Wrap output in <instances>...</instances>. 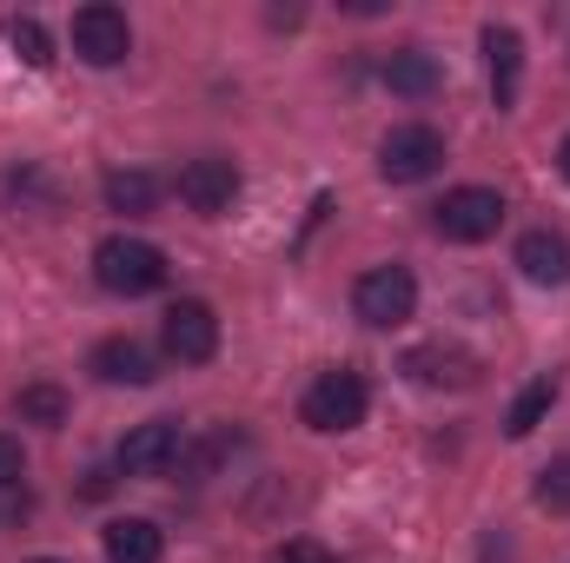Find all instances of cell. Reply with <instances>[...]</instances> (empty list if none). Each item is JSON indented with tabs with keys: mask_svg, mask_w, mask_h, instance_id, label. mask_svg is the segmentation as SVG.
Here are the masks:
<instances>
[{
	"mask_svg": "<svg viewBox=\"0 0 570 563\" xmlns=\"http://www.w3.org/2000/svg\"><path fill=\"white\" fill-rule=\"evenodd\" d=\"M444 166V140H438V127H392L385 140H379V172L392 179V186H419Z\"/></svg>",
	"mask_w": 570,
	"mask_h": 563,
	"instance_id": "cell-6",
	"label": "cell"
},
{
	"mask_svg": "<svg viewBox=\"0 0 570 563\" xmlns=\"http://www.w3.org/2000/svg\"><path fill=\"white\" fill-rule=\"evenodd\" d=\"M179 199H186L199 219L233 213V199H239V166H233V159H186V166H179Z\"/></svg>",
	"mask_w": 570,
	"mask_h": 563,
	"instance_id": "cell-9",
	"label": "cell"
},
{
	"mask_svg": "<svg viewBox=\"0 0 570 563\" xmlns=\"http://www.w3.org/2000/svg\"><path fill=\"white\" fill-rule=\"evenodd\" d=\"M538 504H544L551 517L570 511V457H551V464L538 471Z\"/></svg>",
	"mask_w": 570,
	"mask_h": 563,
	"instance_id": "cell-19",
	"label": "cell"
},
{
	"mask_svg": "<svg viewBox=\"0 0 570 563\" xmlns=\"http://www.w3.org/2000/svg\"><path fill=\"white\" fill-rule=\"evenodd\" d=\"M372 412V392H365V378L358 372H325V378H312V392H305V405H298V418L312 424V431H358Z\"/></svg>",
	"mask_w": 570,
	"mask_h": 563,
	"instance_id": "cell-3",
	"label": "cell"
},
{
	"mask_svg": "<svg viewBox=\"0 0 570 563\" xmlns=\"http://www.w3.org/2000/svg\"><path fill=\"white\" fill-rule=\"evenodd\" d=\"M94 378L100 385H153L159 372H153V352L140 338H100L94 345Z\"/></svg>",
	"mask_w": 570,
	"mask_h": 563,
	"instance_id": "cell-12",
	"label": "cell"
},
{
	"mask_svg": "<svg viewBox=\"0 0 570 563\" xmlns=\"http://www.w3.org/2000/svg\"><path fill=\"white\" fill-rule=\"evenodd\" d=\"M558 166H564V179H570V134H564V146H558Z\"/></svg>",
	"mask_w": 570,
	"mask_h": 563,
	"instance_id": "cell-23",
	"label": "cell"
},
{
	"mask_svg": "<svg viewBox=\"0 0 570 563\" xmlns=\"http://www.w3.org/2000/svg\"><path fill=\"white\" fill-rule=\"evenodd\" d=\"M27 563H60V557H27Z\"/></svg>",
	"mask_w": 570,
	"mask_h": 563,
	"instance_id": "cell-24",
	"label": "cell"
},
{
	"mask_svg": "<svg viewBox=\"0 0 570 563\" xmlns=\"http://www.w3.org/2000/svg\"><path fill=\"white\" fill-rule=\"evenodd\" d=\"M399 372L412 385H425V392H464V385H478V358L464 345H412Z\"/></svg>",
	"mask_w": 570,
	"mask_h": 563,
	"instance_id": "cell-10",
	"label": "cell"
},
{
	"mask_svg": "<svg viewBox=\"0 0 570 563\" xmlns=\"http://www.w3.org/2000/svg\"><path fill=\"white\" fill-rule=\"evenodd\" d=\"M484 53H491V93H498V113H504V107H518V80H524L518 27H484Z\"/></svg>",
	"mask_w": 570,
	"mask_h": 563,
	"instance_id": "cell-13",
	"label": "cell"
},
{
	"mask_svg": "<svg viewBox=\"0 0 570 563\" xmlns=\"http://www.w3.org/2000/svg\"><path fill=\"white\" fill-rule=\"evenodd\" d=\"M73 53H80L87 67H120V60L134 53V27H127V13L107 7V0L80 7V13H73Z\"/></svg>",
	"mask_w": 570,
	"mask_h": 563,
	"instance_id": "cell-7",
	"label": "cell"
},
{
	"mask_svg": "<svg viewBox=\"0 0 570 563\" xmlns=\"http://www.w3.org/2000/svg\"><path fill=\"white\" fill-rule=\"evenodd\" d=\"M518 273L531 285H564L570 279V239L551 233V226L524 233V239H518Z\"/></svg>",
	"mask_w": 570,
	"mask_h": 563,
	"instance_id": "cell-11",
	"label": "cell"
},
{
	"mask_svg": "<svg viewBox=\"0 0 570 563\" xmlns=\"http://www.w3.org/2000/svg\"><path fill=\"white\" fill-rule=\"evenodd\" d=\"M352 312L372 325V332H399L412 312H419V279L405 266H372L365 279L352 285Z\"/></svg>",
	"mask_w": 570,
	"mask_h": 563,
	"instance_id": "cell-2",
	"label": "cell"
},
{
	"mask_svg": "<svg viewBox=\"0 0 570 563\" xmlns=\"http://www.w3.org/2000/svg\"><path fill=\"white\" fill-rule=\"evenodd\" d=\"M179 451H186V431H179V424L146 418V424H134V431L120 437L114 471H120V477H166V471L179 464Z\"/></svg>",
	"mask_w": 570,
	"mask_h": 563,
	"instance_id": "cell-5",
	"label": "cell"
},
{
	"mask_svg": "<svg viewBox=\"0 0 570 563\" xmlns=\"http://www.w3.org/2000/svg\"><path fill=\"white\" fill-rule=\"evenodd\" d=\"M20 471H27L20 437H7V431H0V491H13V484H20Z\"/></svg>",
	"mask_w": 570,
	"mask_h": 563,
	"instance_id": "cell-22",
	"label": "cell"
},
{
	"mask_svg": "<svg viewBox=\"0 0 570 563\" xmlns=\"http://www.w3.org/2000/svg\"><path fill=\"white\" fill-rule=\"evenodd\" d=\"M94 279L107 285V292H120V298H146V292L166 285V253H159L153 239L114 233V239L94 246Z\"/></svg>",
	"mask_w": 570,
	"mask_h": 563,
	"instance_id": "cell-1",
	"label": "cell"
},
{
	"mask_svg": "<svg viewBox=\"0 0 570 563\" xmlns=\"http://www.w3.org/2000/svg\"><path fill=\"white\" fill-rule=\"evenodd\" d=\"M266 563H338V557H332L325 544H312V537H292V544H279Z\"/></svg>",
	"mask_w": 570,
	"mask_h": 563,
	"instance_id": "cell-21",
	"label": "cell"
},
{
	"mask_svg": "<svg viewBox=\"0 0 570 563\" xmlns=\"http://www.w3.org/2000/svg\"><path fill=\"white\" fill-rule=\"evenodd\" d=\"M13 53H20L27 67H53V40H47V27H40V20H13Z\"/></svg>",
	"mask_w": 570,
	"mask_h": 563,
	"instance_id": "cell-20",
	"label": "cell"
},
{
	"mask_svg": "<svg viewBox=\"0 0 570 563\" xmlns=\"http://www.w3.org/2000/svg\"><path fill=\"white\" fill-rule=\"evenodd\" d=\"M107 206L114 213H127V219H140V213H153L159 206V179L153 172H140V166H120V172H107Z\"/></svg>",
	"mask_w": 570,
	"mask_h": 563,
	"instance_id": "cell-16",
	"label": "cell"
},
{
	"mask_svg": "<svg viewBox=\"0 0 570 563\" xmlns=\"http://www.w3.org/2000/svg\"><path fill=\"white\" fill-rule=\"evenodd\" d=\"M431 226L444 239H458V246H478V239H491L504 226V192H491V186H451L431 206Z\"/></svg>",
	"mask_w": 570,
	"mask_h": 563,
	"instance_id": "cell-4",
	"label": "cell"
},
{
	"mask_svg": "<svg viewBox=\"0 0 570 563\" xmlns=\"http://www.w3.org/2000/svg\"><path fill=\"white\" fill-rule=\"evenodd\" d=\"M438 53H425V47H405V53H392L385 60V87L392 93H405V100H425V93H438Z\"/></svg>",
	"mask_w": 570,
	"mask_h": 563,
	"instance_id": "cell-15",
	"label": "cell"
},
{
	"mask_svg": "<svg viewBox=\"0 0 570 563\" xmlns=\"http://www.w3.org/2000/svg\"><path fill=\"white\" fill-rule=\"evenodd\" d=\"M159 338H166V358H179V365H206V358L219 352V318H213L206 298H179V305H166Z\"/></svg>",
	"mask_w": 570,
	"mask_h": 563,
	"instance_id": "cell-8",
	"label": "cell"
},
{
	"mask_svg": "<svg viewBox=\"0 0 570 563\" xmlns=\"http://www.w3.org/2000/svg\"><path fill=\"white\" fill-rule=\"evenodd\" d=\"M551 405H558V378H531V385L511 398V412H504V437H531L538 424L551 418Z\"/></svg>",
	"mask_w": 570,
	"mask_h": 563,
	"instance_id": "cell-17",
	"label": "cell"
},
{
	"mask_svg": "<svg viewBox=\"0 0 570 563\" xmlns=\"http://www.w3.org/2000/svg\"><path fill=\"white\" fill-rule=\"evenodd\" d=\"M20 418L47 424V431L67 424V392H60V385H27V392H20Z\"/></svg>",
	"mask_w": 570,
	"mask_h": 563,
	"instance_id": "cell-18",
	"label": "cell"
},
{
	"mask_svg": "<svg viewBox=\"0 0 570 563\" xmlns=\"http://www.w3.org/2000/svg\"><path fill=\"white\" fill-rule=\"evenodd\" d=\"M166 557V537L153 517H114L107 524V563H159Z\"/></svg>",
	"mask_w": 570,
	"mask_h": 563,
	"instance_id": "cell-14",
	"label": "cell"
}]
</instances>
